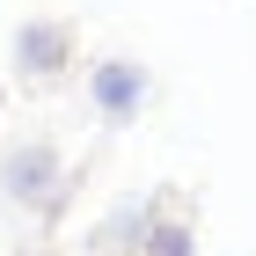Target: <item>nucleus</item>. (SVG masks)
<instances>
[{
	"mask_svg": "<svg viewBox=\"0 0 256 256\" xmlns=\"http://www.w3.org/2000/svg\"><path fill=\"white\" fill-rule=\"evenodd\" d=\"M8 190H15V198H30V190H52V154H44V146L15 154V161H8Z\"/></svg>",
	"mask_w": 256,
	"mask_h": 256,
	"instance_id": "7ed1b4c3",
	"label": "nucleus"
},
{
	"mask_svg": "<svg viewBox=\"0 0 256 256\" xmlns=\"http://www.w3.org/2000/svg\"><path fill=\"white\" fill-rule=\"evenodd\" d=\"M15 52H22V66H37V74H52V66H59V52H66V30L37 22V30H22V37H15Z\"/></svg>",
	"mask_w": 256,
	"mask_h": 256,
	"instance_id": "f03ea898",
	"label": "nucleus"
},
{
	"mask_svg": "<svg viewBox=\"0 0 256 256\" xmlns=\"http://www.w3.org/2000/svg\"><path fill=\"white\" fill-rule=\"evenodd\" d=\"M154 256H190V234H183V227H161V234H154Z\"/></svg>",
	"mask_w": 256,
	"mask_h": 256,
	"instance_id": "20e7f679",
	"label": "nucleus"
},
{
	"mask_svg": "<svg viewBox=\"0 0 256 256\" xmlns=\"http://www.w3.org/2000/svg\"><path fill=\"white\" fill-rule=\"evenodd\" d=\"M139 96H146V74H139V66L110 59V66L96 74V102L110 110V118H132V110H139Z\"/></svg>",
	"mask_w": 256,
	"mask_h": 256,
	"instance_id": "f257e3e1",
	"label": "nucleus"
}]
</instances>
